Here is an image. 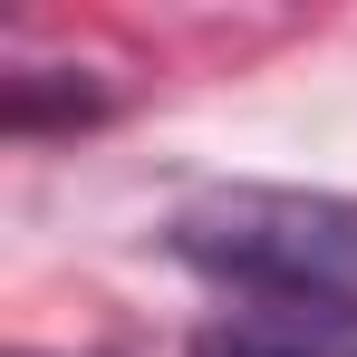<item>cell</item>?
<instances>
[{
	"mask_svg": "<svg viewBox=\"0 0 357 357\" xmlns=\"http://www.w3.org/2000/svg\"><path fill=\"white\" fill-rule=\"evenodd\" d=\"M165 251L222 290L280 299V309H357V193H299V183H213L193 193Z\"/></svg>",
	"mask_w": 357,
	"mask_h": 357,
	"instance_id": "obj_1",
	"label": "cell"
},
{
	"mask_svg": "<svg viewBox=\"0 0 357 357\" xmlns=\"http://www.w3.org/2000/svg\"><path fill=\"white\" fill-rule=\"evenodd\" d=\"M193 357H357L328 319H213Z\"/></svg>",
	"mask_w": 357,
	"mask_h": 357,
	"instance_id": "obj_2",
	"label": "cell"
},
{
	"mask_svg": "<svg viewBox=\"0 0 357 357\" xmlns=\"http://www.w3.org/2000/svg\"><path fill=\"white\" fill-rule=\"evenodd\" d=\"M49 77H59V68H29V77L0 87V126H10V135H39V126H97V116H107V87H87V77L49 87Z\"/></svg>",
	"mask_w": 357,
	"mask_h": 357,
	"instance_id": "obj_3",
	"label": "cell"
}]
</instances>
